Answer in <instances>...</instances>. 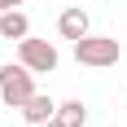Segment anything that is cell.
Instances as JSON below:
<instances>
[{
	"instance_id": "obj_3",
	"label": "cell",
	"mask_w": 127,
	"mask_h": 127,
	"mask_svg": "<svg viewBox=\"0 0 127 127\" xmlns=\"http://www.w3.org/2000/svg\"><path fill=\"white\" fill-rule=\"evenodd\" d=\"M18 62L26 66V70H35V75H48V70H57V48H53L48 39H18Z\"/></svg>"
},
{
	"instance_id": "obj_4",
	"label": "cell",
	"mask_w": 127,
	"mask_h": 127,
	"mask_svg": "<svg viewBox=\"0 0 127 127\" xmlns=\"http://www.w3.org/2000/svg\"><path fill=\"white\" fill-rule=\"evenodd\" d=\"M57 31H62V39H83L88 35V9H62V18H57Z\"/></svg>"
},
{
	"instance_id": "obj_8",
	"label": "cell",
	"mask_w": 127,
	"mask_h": 127,
	"mask_svg": "<svg viewBox=\"0 0 127 127\" xmlns=\"http://www.w3.org/2000/svg\"><path fill=\"white\" fill-rule=\"evenodd\" d=\"M18 4H22V0H0V13H4V9H18Z\"/></svg>"
},
{
	"instance_id": "obj_6",
	"label": "cell",
	"mask_w": 127,
	"mask_h": 127,
	"mask_svg": "<svg viewBox=\"0 0 127 127\" xmlns=\"http://www.w3.org/2000/svg\"><path fill=\"white\" fill-rule=\"evenodd\" d=\"M0 35H4V39H26V35H31L26 13L22 9H4V13H0Z\"/></svg>"
},
{
	"instance_id": "obj_2",
	"label": "cell",
	"mask_w": 127,
	"mask_h": 127,
	"mask_svg": "<svg viewBox=\"0 0 127 127\" xmlns=\"http://www.w3.org/2000/svg\"><path fill=\"white\" fill-rule=\"evenodd\" d=\"M118 39L114 35H83V39H75V62L79 66H114L118 62Z\"/></svg>"
},
{
	"instance_id": "obj_5",
	"label": "cell",
	"mask_w": 127,
	"mask_h": 127,
	"mask_svg": "<svg viewBox=\"0 0 127 127\" xmlns=\"http://www.w3.org/2000/svg\"><path fill=\"white\" fill-rule=\"evenodd\" d=\"M22 118H26L31 127L48 123V118H57V101H53V96H44V92H35V96L22 105Z\"/></svg>"
},
{
	"instance_id": "obj_7",
	"label": "cell",
	"mask_w": 127,
	"mask_h": 127,
	"mask_svg": "<svg viewBox=\"0 0 127 127\" xmlns=\"http://www.w3.org/2000/svg\"><path fill=\"white\" fill-rule=\"evenodd\" d=\"M83 118H88V105L83 101H62L57 105V123L62 127H83Z\"/></svg>"
},
{
	"instance_id": "obj_9",
	"label": "cell",
	"mask_w": 127,
	"mask_h": 127,
	"mask_svg": "<svg viewBox=\"0 0 127 127\" xmlns=\"http://www.w3.org/2000/svg\"><path fill=\"white\" fill-rule=\"evenodd\" d=\"M39 127H62V123H57V118H48V123H39Z\"/></svg>"
},
{
	"instance_id": "obj_1",
	"label": "cell",
	"mask_w": 127,
	"mask_h": 127,
	"mask_svg": "<svg viewBox=\"0 0 127 127\" xmlns=\"http://www.w3.org/2000/svg\"><path fill=\"white\" fill-rule=\"evenodd\" d=\"M35 96V70H26L22 62L18 66H0V101L9 105V110H22L26 101Z\"/></svg>"
}]
</instances>
